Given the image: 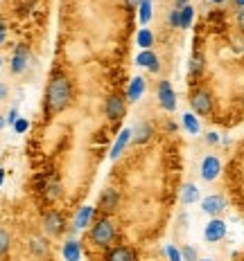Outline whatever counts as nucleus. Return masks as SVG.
<instances>
[{
  "label": "nucleus",
  "instance_id": "obj_41",
  "mask_svg": "<svg viewBox=\"0 0 244 261\" xmlns=\"http://www.w3.org/2000/svg\"><path fill=\"white\" fill-rule=\"evenodd\" d=\"M210 3H215V5H221V3H224V0H210Z\"/></svg>",
  "mask_w": 244,
  "mask_h": 261
},
{
  "label": "nucleus",
  "instance_id": "obj_40",
  "mask_svg": "<svg viewBox=\"0 0 244 261\" xmlns=\"http://www.w3.org/2000/svg\"><path fill=\"white\" fill-rule=\"evenodd\" d=\"M235 5H237L240 9H244V0H235Z\"/></svg>",
  "mask_w": 244,
  "mask_h": 261
},
{
  "label": "nucleus",
  "instance_id": "obj_34",
  "mask_svg": "<svg viewBox=\"0 0 244 261\" xmlns=\"http://www.w3.org/2000/svg\"><path fill=\"white\" fill-rule=\"evenodd\" d=\"M5 39H7V27H5V23H0V45L5 43Z\"/></svg>",
  "mask_w": 244,
  "mask_h": 261
},
{
  "label": "nucleus",
  "instance_id": "obj_16",
  "mask_svg": "<svg viewBox=\"0 0 244 261\" xmlns=\"http://www.w3.org/2000/svg\"><path fill=\"white\" fill-rule=\"evenodd\" d=\"M151 133H154V130H151L149 124H147V122H140L136 128H131V142L145 144V142H147V140L151 138Z\"/></svg>",
  "mask_w": 244,
  "mask_h": 261
},
{
  "label": "nucleus",
  "instance_id": "obj_42",
  "mask_svg": "<svg viewBox=\"0 0 244 261\" xmlns=\"http://www.w3.org/2000/svg\"><path fill=\"white\" fill-rule=\"evenodd\" d=\"M199 261H213V259H199Z\"/></svg>",
  "mask_w": 244,
  "mask_h": 261
},
{
  "label": "nucleus",
  "instance_id": "obj_3",
  "mask_svg": "<svg viewBox=\"0 0 244 261\" xmlns=\"http://www.w3.org/2000/svg\"><path fill=\"white\" fill-rule=\"evenodd\" d=\"M190 106H192V111L197 113V115H210V113H213V95L202 88L194 90L192 95H190Z\"/></svg>",
  "mask_w": 244,
  "mask_h": 261
},
{
  "label": "nucleus",
  "instance_id": "obj_19",
  "mask_svg": "<svg viewBox=\"0 0 244 261\" xmlns=\"http://www.w3.org/2000/svg\"><path fill=\"white\" fill-rule=\"evenodd\" d=\"M197 200H199L197 185H192V182L183 185V189H181V203L183 205H192V203H197Z\"/></svg>",
  "mask_w": 244,
  "mask_h": 261
},
{
  "label": "nucleus",
  "instance_id": "obj_17",
  "mask_svg": "<svg viewBox=\"0 0 244 261\" xmlns=\"http://www.w3.org/2000/svg\"><path fill=\"white\" fill-rule=\"evenodd\" d=\"M118 200H120V196H118L116 189H104L100 196V207L104 212H113L118 207Z\"/></svg>",
  "mask_w": 244,
  "mask_h": 261
},
{
  "label": "nucleus",
  "instance_id": "obj_28",
  "mask_svg": "<svg viewBox=\"0 0 244 261\" xmlns=\"http://www.w3.org/2000/svg\"><path fill=\"white\" fill-rule=\"evenodd\" d=\"M181 257H183V261H199L197 259V250H194L192 246H183Z\"/></svg>",
  "mask_w": 244,
  "mask_h": 261
},
{
  "label": "nucleus",
  "instance_id": "obj_18",
  "mask_svg": "<svg viewBox=\"0 0 244 261\" xmlns=\"http://www.w3.org/2000/svg\"><path fill=\"white\" fill-rule=\"evenodd\" d=\"M63 257H66V261H79L81 259V246H79V241H75V239H68V241L63 243Z\"/></svg>",
  "mask_w": 244,
  "mask_h": 261
},
{
  "label": "nucleus",
  "instance_id": "obj_38",
  "mask_svg": "<svg viewBox=\"0 0 244 261\" xmlns=\"http://www.w3.org/2000/svg\"><path fill=\"white\" fill-rule=\"evenodd\" d=\"M3 182H5V169L0 167V187H3Z\"/></svg>",
  "mask_w": 244,
  "mask_h": 261
},
{
  "label": "nucleus",
  "instance_id": "obj_39",
  "mask_svg": "<svg viewBox=\"0 0 244 261\" xmlns=\"http://www.w3.org/2000/svg\"><path fill=\"white\" fill-rule=\"evenodd\" d=\"M5 124H7V122H5V117H3V115H0V130H3V128H5Z\"/></svg>",
  "mask_w": 244,
  "mask_h": 261
},
{
  "label": "nucleus",
  "instance_id": "obj_23",
  "mask_svg": "<svg viewBox=\"0 0 244 261\" xmlns=\"http://www.w3.org/2000/svg\"><path fill=\"white\" fill-rule=\"evenodd\" d=\"M183 128L188 130L190 135H197L199 133V119L194 117V113H186V115H183Z\"/></svg>",
  "mask_w": 244,
  "mask_h": 261
},
{
  "label": "nucleus",
  "instance_id": "obj_12",
  "mask_svg": "<svg viewBox=\"0 0 244 261\" xmlns=\"http://www.w3.org/2000/svg\"><path fill=\"white\" fill-rule=\"evenodd\" d=\"M136 63L140 65V68H147L149 72H159L161 70V61H159V57H156L151 50H143L136 57Z\"/></svg>",
  "mask_w": 244,
  "mask_h": 261
},
{
  "label": "nucleus",
  "instance_id": "obj_13",
  "mask_svg": "<svg viewBox=\"0 0 244 261\" xmlns=\"http://www.w3.org/2000/svg\"><path fill=\"white\" fill-rule=\"evenodd\" d=\"M131 142V128H124L120 135H118V140H116V144H113V149H111V153H108V158L111 160H118V158L122 155V151L127 149V144Z\"/></svg>",
  "mask_w": 244,
  "mask_h": 261
},
{
  "label": "nucleus",
  "instance_id": "obj_14",
  "mask_svg": "<svg viewBox=\"0 0 244 261\" xmlns=\"http://www.w3.org/2000/svg\"><path fill=\"white\" fill-rule=\"evenodd\" d=\"M106 261H136V254H134L131 248L118 246V248H111L106 252Z\"/></svg>",
  "mask_w": 244,
  "mask_h": 261
},
{
  "label": "nucleus",
  "instance_id": "obj_10",
  "mask_svg": "<svg viewBox=\"0 0 244 261\" xmlns=\"http://www.w3.org/2000/svg\"><path fill=\"white\" fill-rule=\"evenodd\" d=\"M219 171H221L219 158H217V155H206L204 162H202V178H204V180L213 182L215 178L219 176Z\"/></svg>",
  "mask_w": 244,
  "mask_h": 261
},
{
  "label": "nucleus",
  "instance_id": "obj_9",
  "mask_svg": "<svg viewBox=\"0 0 244 261\" xmlns=\"http://www.w3.org/2000/svg\"><path fill=\"white\" fill-rule=\"evenodd\" d=\"M202 210L206 212V214H210L215 219V216H219L221 212L226 210V198L219 194H213V196H206V198L202 200Z\"/></svg>",
  "mask_w": 244,
  "mask_h": 261
},
{
  "label": "nucleus",
  "instance_id": "obj_1",
  "mask_svg": "<svg viewBox=\"0 0 244 261\" xmlns=\"http://www.w3.org/2000/svg\"><path fill=\"white\" fill-rule=\"evenodd\" d=\"M70 99H73V88H70L68 77L61 72H54L46 88V113L57 115V113L66 111L70 106Z\"/></svg>",
  "mask_w": 244,
  "mask_h": 261
},
{
  "label": "nucleus",
  "instance_id": "obj_4",
  "mask_svg": "<svg viewBox=\"0 0 244 261\" xmlns=\"http://www.w3.org/2000/svg\"><path fill=\"white\" fill-rule=\"evenodd\" d=\"M104 113L111 122H120L124 113H127V99L122 95H111L104 104Z\"/></svg>",
  "mask_w": 244,
  "mask_h": 261
},
{
  "label": "nucleus",
  "instance_id": "obj_5",
  "mask_svg": "<svg viewBox=\"0 0 244 261\" xmlns=\"http://www.w3.org/2000/svg\"><path fill=\"white\" fill-rule=\"evenodd\" d=\"M43 230H46L50 237H59L63 230H66V221H63V216L59 214L57 210H50V212H46V216H43Z\"/></svg>",
  "mask_w": 244,
  "mask_h": 261
},
{
  "label": "nucleus",
  "instance_id": "obj_22",
  "mask_svg": "<svg viewBox=\"0 0 244 261\" xmlns=\"http://www.w3.org/2000/svg\"><path fill=\"white\" fill-rule=\"evenodd\" d=\"M138 18H140V25H147L151 20V0H140L138 5Z\"/></svg>",
  "mask_w": 244,
  "mask_h": 261
},
{
  "label": "nucleus",
  "instance_id": "obj_6",
  "mask_svg": "<svg viewBox=\"0 0 244 261\" xmlns=\"http://www.w3.org/2000/svg\"><path fill=\"white\" fill-rule=\"evenodd\" d=\"M30 65V50L27 45H16L14 54H12V61H9V68H12L14 74H23Z\"/></svg>",
  "mask_w": 244,
  "mask_h": 261
},
{
  "label": "nucleus",
  "instance_id": "obj_11",
  "mask_svg": "<svg viewBox=\"0 0 244 261\" xmlns=\"http://www.w3.org/2000/svg\"><path fill=\"white\" fill-rule=\"evenodd\" d=\"M93 219H95V207H91V205H84V207H79L77 214H75L73 230H86V227L93 223Z\"/></svg>",
  "mask_w": 244,
  "mask_h": 261
},
{
  "label": "nucleus",
  "instance_id": "obj_29",
  "mask_svg": "<svg viewBox=\"0 0 244 261\" xmlns=\"http://www.w3.org/2000/svg\"><path fill=\"white\" fill-rule=\"evenodd\" d=\"M27 128H30V122H27L25 117H18V119H16V124H14V130H16V133L23 135Z\"/></svg>",
  "mask_w": 244,
  "mask_h": 261
},
{
  "label": "nucleus",
  "instance_id": "obj_20",
  "mask_svg": "<svg viewBox=\"0 0 244 261\" xmlns=\"http://www.w3.org/2000/svg\"><path fill=\"white\" fill-rule=\"evenodd\" d=\"M192 18H194V9L190 7V5L179 9V27H181V30H188V27L192 25Z\"/></svg>",
  "mask_w": 244,
  "mask_h": 261
},
{
  "label": "nucleus",
  "instance_id": "obj_37",
  "mask_svg": "<svg viewBox=\"0 0 244 261\" xmlns=\"http://www.w3.org/2000/svg\"><path fill=\"white\" fill-rule=\"evenodd\" d=\"M237 25L244 30V9H237Z\"/></svg>",
  "mask_w": 244,
  "mask_h": 261
},
{
  "label": "nucleus",
  "instance_id": "obj_8",
  "mask_svg": "<svg viewBox=\"0 0 244 261\" xmlns=\"http://www.w3.org/2000/svg\"><path fill=\"white\" fill-rule=\"evenodd\" d=\"M159 104H161V108H165L167 113H172L176 108V95H174V90H172L170 81H161L159 84Z\"/></svg>",
  "mask_w": 244,
  "mask_h": 261
},
{
  "label": "nucleus",
  "instance_id": "obj_25",
  "mask_svg": "<svg viewBox=\"0 0 244 261\" xmlns=\"http://www.w3.org/2000/svg\"><path fill=\"white\" fill-rule=\"evenodd\" d=\"M46 196L50 200H54V198H59V196H61V185H59V180H50V178H48V182H46Z\"/></svg>",
  "mask_w": 244,
  "mask_h": 261
},
{
  "label": "nucleus",
  "instance_id": "obj_31",
  "mask_svg": "<svg viewBox=\"0 0 244 261\" xmlns=\"http://www.w3.org/2000/svg\"><path fill=\"white\" fill-rule=\"evenodd\" d=\"M16 119H18V108H12V111H9L7 113V117H5V122H7L9 124V126H14V124H16Z\"/></svg>",
  "mask_w": 244,
  "mask_h": 261
},
{
  "label": "nucleus",
  "instance_id": "obj_32",
  "mask_svg": "<svg viewBox=\"0 0 244 261\" xmlns=\"http://www.w3.org/2000/svg\"><path fill=\"white\" fill-rule=\"evenodd\" d=\"M167 23H170V27H179V9H172L167 16Z\"/></svg>",
  "mask_w": 244,
  "mask_h": 261
},
{
  "label": "nucleus",
  "instance_id": "obj_26",
  "mask_svg": "<svg viewBox=\"0 0 244 261\" xmlns=\"http://www.w3.org/2000/svg\"><path fill=\"white\" fill-rule=\"evenodd\" d=\"M204 72V57H192V61H190V74L192 77H199V74Z\"/></svg>",
  "mask_w": 244,
  "mask_h": 261
},
{
  "label": "nucleus",
  "instance_id": "obj_15",
  "mask_svg": "<svg viewBox=\"0 0 244 261\" xmlns=\"http://www.w3.org/2000/svg\"><path fill=\"white\" fill-rule=\"evenodd\" d=\"M145 92V79L143 77H134L131 81H129V88H127V101H138L140 97H143Z\"/></svg>",
  "mask_w": 244,
  "mask_h": 261
},
{
  "label": "nucleus",
  "instance_id": "obj_21",
  "mask_svg": "<svg viewBox=\"0 0 244 261\" xmlns=\"http://www.w3.org/2000/svg\"><path fill=\"white\" fill-rule=\"evenodd\" d=\"M136 41H138V45L143 47V50H151V45H154V34H151L147 27H140L138 36H136Z\"/></svg>",
  "mask_w": 244,
  "mask_h": 261
},
{
  "label": "nucleus",
  "instance_id": "obj_36",
  "mask_svg": "<svg viewBox=\"0 0 244 261\" xmlns=\"http://www.w3.org/2000/svg\"><path fill=\"white\" fill-rule=\"evenodd\" d=\"M206 140H208L210 144H217V142H219V135H217V133H208V135H206Z\"/></svg>",
  "mask_w": 244,
  "mask_h": 261
},
{
  "label": "nucleus",
  "instance_id": "obj_2",
  "mask_svg": "<svg viewBox=\"0 0 244 261\" xmlns=\"http://www.w3.org/2000/svg\"><path fill=\"white\" fill-rule=\"evenodd\" d=\"M88 239L95 248H108L113 243V239H116V227H113V223L106 216H102V219H97L91 225Z\"/></svg>",
  "mask_w": 244,
  "mask_h": 261
},
{
  "label": "nucleus",
  "instance_id": "obj_24",
  "mask_svg": "<svg viewBox=\"0 0 244 261\" xmlns=\"http://www.w3.org/2000/svg\"><path fill=\"white\" fill-rule=\"evenodd\" d=\"M30 250L36 254V257H43V254L48 252V243L43 241L41 237H32L30 239Z\"/></svg>",
  "mask_w": 244,
  "mask_h": 261
},
{
  "label": "nucleus",
  "instance_id": "obj_35",
  "mask_svg": "<svg viewBox=\"0 0 244 261\" xmlns=\"http://www.w3.org/2000/svg\"><path fill=\"white\" fill-rule=\"evenodd\" d=\"M140 5V0H124V7L127 9H136Z\"/></svg>",
  "mask_w": 244,
  "mask_h": 261
},
{
  "label": "nucleus",
  "instance_id": "obj_30",
  "mask_svg": "<svg viewBox=\"0 0 244 261\" xmlns=\"http://www.w3.org/2000/svg\"><path fill=\"white\" fill-rule=\"evenodd\" d=\"M165 254L170 257V261H183V257H181V252L174 248V246H165Z\"/></svg>",
  "mask_w": 244,
  "mask_h": 261
},
{
  "label": "nucleus",
  "instance_id": "obj_43",
  "mask_svg": "<svg viewBox=\"0 0 244 261\" xmlns=\"http://www.w3.org/2000/svg\"><path fill=\"white\" fill-rule=\"evenodd\" d=\"M0 68H3V59H0Z\"/></svg>",
  "mask_w": 244,
  "mask_h": 261
},
{
  "label": "nucleus",
  "instance_id": "obj_33",
  "mask_svg": "<svg viewBox=\"0 0 244 261\" xmlns=\"http://www.w3.org/2000/svg\"><path fill=\"white\" fill-rule=\"evenodd\" d=\"M9 95V86L7 84H0V101H5Z\"/></svg>",
  "mask_w": 244,
  "mask_h": 261
},
{
  "label": "nucleus",
  "instance_id": "obj_27",
  "mask_svg": "<svg viewBox=\"0 0 244 261\" xmlns=\"http://www.w3.org/2000/svg\"><path fill=\"white\" fill-rule=\"evenodd\" d=\"M9 243H12V239H9L7 230H3V227H0V254L7 252V250H9Z\"/></svg>",
  "mask_w": 244,
  "mask_h": 261
},
{
  "label": "nucleus",
  "instance_id": "obj_7",
  "mask_svg": "<svg viewBox=\"0 0 244 261\" xmlns=\"http://www.w3.org/2000/svg\"><path fill=\"white\" fill-rule=\"evenodd\" d=\"M226 237V223L221 221V219H210L208 221V225H206V230H204V239L208 243H217V241H221V239Z\"/></svg>",
  "mask_w": 244,
  "mask_h": 261
}]
</instances>
